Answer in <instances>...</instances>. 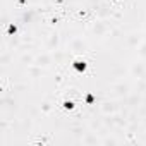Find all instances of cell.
Instances as JSON below:
<instances>
[{
  "mask_svg": "<svg viewBox=\"0 0 146 146\" xmlns=\"http://www.w3.org/2000/svg\"><path fill=\"white\" fill-rule=\"evenodd\" d=\"M74 69L81 72V70H84V69H86V64H84V62H81V60H78V62H74Z\"/></svg>",
  "mask_w": 146,
  "mask_h": 146,
  "instance_id": "6da1fadb",
  "label": "cell"
},
{
  "mask_svg": "<svg viewBox=\"0 0 146 146\" xmlns=\"http://www.w3.org/2000/svg\"><path fill=\"white\" fill-rule=\"evenodd\" d=\"M64 107H65V108H72V102H65Z\"/></svg>",
  "mask_w": 146,
  "mask_h": 146,
  "instance_id": "7a4b0ae2",
  "label": "cell"
}]
</instances>
